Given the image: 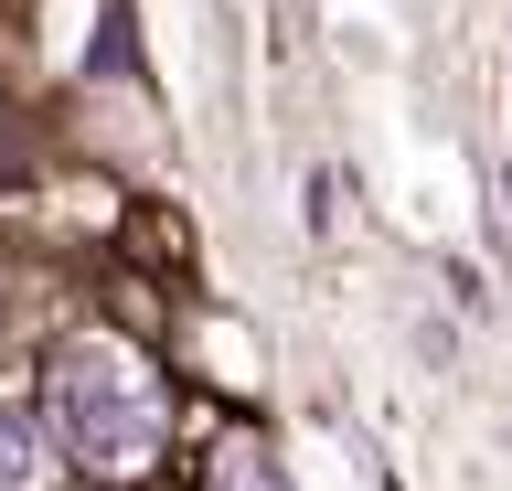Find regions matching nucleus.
<instances>
[{"instance_id": "obj_3", "label": "nucleus", "mask_w": 512, "mask_h": 491, "mask_svg": "<svg viewBox=\"0 0 512 491\" xmlns=\"http://www.w3.org/2000/svg\"><path fill=\"white\" fill-rule=\"evenodd\" d=\"M224 491H267V470H256V449H224Z\"/></svg>"}, {"instance_id": "obj_1", "label": "nucleus", "mask_w": 512, "mask_h": 491, "mask_svg": "<svg viewBox=\"0 0 512 491\" xmlns=\"http://www.w3.org/2000/svg\"><path fill=\"white\" fill-rule=\"evenodd\" d=\"M43 406H54V438L107 481L160 459V385L128 342H64L54 374H43Z\"/></svg>"}, {"instance_id": "obj_2", "label": "nucleus", "mask_w": 512, "mask_h": 491, "mask_svg": "<svg viewBox=\"0 0 512 491\" xmlns=\"http://www.w3.org/2000/svg\"><path fill=\"white\" fill-rule=\"evenodd\" d=\"M43 481V427L22 406H0V491H32Z\"/></svg>"}]
</instances>
